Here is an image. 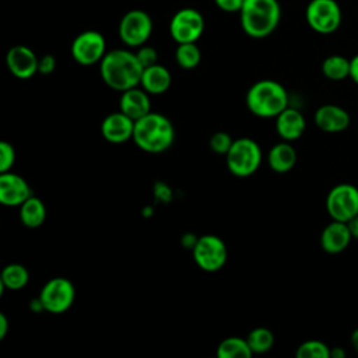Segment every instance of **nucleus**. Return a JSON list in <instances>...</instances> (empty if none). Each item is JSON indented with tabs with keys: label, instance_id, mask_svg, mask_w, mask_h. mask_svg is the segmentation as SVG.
I'll return each instance as SVG.
<instances>
[{
	"label": "nucleus",
	"instance_id": "obj_1",
	"mask_svg": "<svg viewBox=\"0 0 358 358\" xmlns=\"http://www.w3.org/2000/svg\"><path fill=\"white\" fill-rule=\"evenodd\" d=\"M144 67L136 53L124 49L106 52L99 62V71L103 83L115 91H126L140 85Z\"/></svg>",
	"mask_w": 358,
	"mask_h": 358
},
{
	"label": "nucleus",
	"instance_id": "obj_2",
	"mask_svg": "<svg viewBox=\"0 0 358 358\" xmlns=\"http://www.w3.org/2000/svg\"><path fill=\"white\" fill-rule=\"evenodd\" d=\"M173 124L162 113L150 112L134 122L133 141L145 152H164L173 144Z\"/></svg>",
	"mask_w": 358,
	"mask_h": 358
},
{
	"label": "nucleus",
	"instance_id": "obj_3",
	"mask_svg": "<svg viewBox=\"0 0 358 358\" xmlns=\"http://www.w3.org/2000/svg\"><path fill=\"white\" fill-rule=\"evenodd\" d=\"M241 27L252 38H266L275 31L281 18L277 0H245L239 11Z\"/></svg>",
	"mask_w": 358,
	"mask_h": 358
},
{
	"label": "nucleus",
	"instance_id": "obj_4",
	"mask_svg": "<svg viewBox=\"0 0 358 358\" xmlns=\"http://www.w3.org/2000/svg\"><path fill=\"white\" fill-rule=\"evenodd\" d=\"M246 106L255 116L277 117L288 108L287 90L274 80H260L248 90Z\"/></svg>",
	"mask_w": 358,
	"mask_h": 358
},
{
	"label": "nucleus",
	"instance_id": "obj_5",
	"mask_svg": "<svg viewBox=\"0 0 358 358\" xmlns=\"http://www.w3.org/2000/svg\"><path fill=\"white\" fill-rule=\"evenodd\" d=\"M260 145L248 137L234 140L229 151L225 154V161L229 172L239 178L253 175L262 164Z\"/></svg>",
	"mask_w": 358,
	"mask_h": 358
},
{
	"label": "nucleus",
	"instance_id": "obj_6",
	"mask_svg": "<svg viewBox=\"0 0 358 358\" xmlns=\"http://www.w3.org/2000/svg\"><path fill=\"white\" fill-rule=\"evenodd\" d=\"M308 25L317 34L327 35L341 25V8L336 0H310L305 11Z\"/></svg>",
	"mask_w": 358,
	"mask_h": 358
},
{
	"label": "nucleus",
	"instance_id": "obj_7",
	"mask_svg": "<svg viewBox=\"0 0 358 358\" xmlns=\"http://www.w3.org/2000/svg\"><path fill=\"white\" fill-rule=\"evenodd\" d=\"M196 264L207 273L218 271L227 263L228 252L225 242L217 235H203L192 249Z\"/></svg>",
	"mask_w": 358,
	"mask_h": 358
},
{
	"label": "nucleus",
	"instance_id": "obj_8",
	"mask_svg": "<svg viewBox=\"0 0 358 358\" xmlns=\"http://www.w3.org/2000/svg\"><path fill=\"white\" fill-rule=\"evenodd\" d=\"M38 296L46 312L59 315L70 309L73 305L76 288L70 280L64 277H55L42 287Z\"/></svg>",
	"mask_w": 358,
	"mask_h": 358
},
{
	"label": "nucleus",
	"instance_id": "obj_9",
	"mask_svg": "<svg viewBox=\"0 0 358 358\" xmlns=\"http://www.w3.org/2000/svg\"><path fill=\"white\" fill-rule=\"evenodd\" d=\"M326 210L336 221H350L358 214V189L350 183L336 185L326 197Z\"/></svg>",
	"mask_w": 358,
	"mask_h": 358
},
{
	"label": "nucleus",
	"instance_id": "obj_10",
	"mask_svg": "<svg viewBox=\"0 0 358 358\" xmlns=\"http://www.w3.org/2000/svg\"><path fill=\"white\" fill-rule=\"evenodd\" d=\"M119 38L130 48H140L152 32L151 17L143 10L127 11L119 22Z\"/></svg>",
	"mask_w": 358,
	"mask_h": 358
},
{
	"label": "nucleus",
	"instance_id": "obj_11",
	"mask_svg": "<svg viewBox=\"0 0 358 358\" xmlns=\"http://www.w3.org/2000/svg\"><path fill=\"white\" fill-rule=\"evenodd\" d=\"M204 31V18L194 8H182L173 14L169 22V34L176 43L196 42Z\"/></svg>",
	"mask_w": 358,
	"mask_h": 358
},
{
	"label": "nucleus",
	"instance_id": "obj_12",
	"mask_svg": "<svg viewBox=\"0 0 358 358\" xmlns=\"http://www.w3.org/2000/svg\"><path fill=\"white\" fill-rule=\"evenodd\" d=\"M106 53V42L98 31H84L78 34L71 43L73 59L83 66L99 63Z\"/></svg>",
	"mask_w": 358,
	"mask_h": 358
},
{
	"label": "nucleus",
	"instance_id": "obj_13",
	"mask_svg": "<svg viewBox=\"0 0 358 358\" xmlns=\"http://www.w3.org/2000/svg\"><path fill=\"white\" fill-rule=\"evenodd\" d=\"M39 59L32 49L24 45H15L8 49L6 55V64L8 71L21 80H28L38 73Z\"/></svg>",
	"mask_w": 358,
	"mask_h": 358
},
{
	"label": "nucleus",
	"instance_id": "obj_14",
	"mask_svg": "<svg viewBox=\"0 0 358 358\" xmlns=\"http://www.w3.org/2000/svg\"><path fill=\"white\" fill-rule=\"evenodd\" d=\"M31 196V187L22 176L11 171L0 173V203L3 206L20 207Z\"/></svg>",
	"mask_w": 358,
	"mask_h": 358
},
{
	"label": "nucleus",
	"instance_id": "obj_15",
	"mask_svg": "<svg viewBox=\"0 0 358 358\" xmlns=\"http://www.w3.org/2000/svg\"><path fill=\"white\" fill-rule=\"evenodd\" d=\"M133 131L134 120L120 110L109 113L101 123L102 137L112 144H120L133 138Z\"/></svg>",
	"mask_w": 358,
	"mask_h": 358
},
{
	"label": "nucleus",
	"instance_id": "obj_16",
	"mask_svg": "<svg viewBox=\"0 0 358 358\" xmlns=\"http://www.w3.org/2000/svg\"><path fill=\"white\" fill-rule=\"evenodd\" d=\"M351 123L348 112L337 105H322L315 112V124L326 133H340Z\"/></svg>",
	"mask_w": 358,
	"mask_h": 358
},
{
	"label": "nucleus",
	"instance_id": "obj_17",
	"mask_svg": "<svg viewBox=\"0 0 358 358\" xmlns=\"http://www.w3.org/2000/svg\"><path fill=\"white\" fill-rule=\"evenodd\" d=\"M351 239H352V235L350 232L347 222L333 220L322 231L320 246L324 252L330 255H336L345 250Z\"/></svg>",
	"mask_w": 358,
	"mask_h": 358
},
{
	"label": "nucleus",
	"instance_id": "obj_18",
	"mask_svg": "<svg viewBox=\"0 0 358 358\" xmlns=\"http://www.w3.org/2000/svg\"><path fill=\"white\" fill-rule=\"evenodd\" d=\"M150 94L143 88H130L122 92L119 101V110L131 117L134 122L151 112Z\"/></svg>",
	"mask_w": 358,
	"mask_h": 358
},
{
	"label": "nucleus",
	"instance_id": "obj_19",
	"mask_svg": "<svg viewBox=\"0 0 358 358\" xmlns=\"http://www.w3.org/2000/svg\"><path fill=\"white\" fill-rule=\"evenodd\" d=\"M305 127V117L298 109L288 106L275 117V130L284 141L298 140L303 134Z\"/></svg>",
	"mask_w": 358,
	"mask_h": 358
},
{
	"label": "nucleus",
	"instance_id": "obj_20",
	"mask_svg": "<svg viewBox=\"0 0 358 358\" xmlns=\"http://www.w3.org/2000/svg\"><path fill=\"white\" fill-rule=\"evenodd\" d=\"M171 83H172L171 73L168 71L166 67L158 63L150 67H145L143 70L141 80H140L141 88L152 95H159L166 92L171 87Z\"/></svg>",
	"mask_w": 358,
	"mask_h": 358
},
{
	"label": "nucleus",
	"instance_id": "obj_21",
	"mask_svg": "<svg viewBox=\"0 0 358 358\" xmlns=\"http://www.w3.org/2000/svg\"><path fill=\"white\" fill-rule=\"evenodd\" d=\"M267 161L274 172L285 173L294 168L296 162V151L288 141L277 143L270 148Z\"/></svg>",
	"mask_w": 358,
	"mask_h": 358
},
{
	"label": "nucleus",
	"instance_id": "obj_22",
	"mask_svg": "<svg viewBox=\"0 0 358 358\" xmlns=\"http://www.w3.org/2000/svg\"><path fill=\"white\" fill-rule=\"evenodd\" d=\"M46 218V207L43 201L36 197H28L20 206V220L27 228H38L45 222Z\"/></svg>",
	"mask_w": 358,
	"mask_h": 358
},
{
	"label": "nucleus",
	"instance_id": "obj_23",
	"mask_svg": "<svg viewBox=\"0 0 358 358\" xmlns=\"http://www.w3.org/2000/svg\"><path fill=\"white\" fill-rule=\"evenodd\" d=\"M29 281L28 270L18 263L7 264L0 275V289L7 288L11 291H17L24 288Z\"/></svg>",
	"mask_w": 358,
	"mask_h": 358
},
{
	"label": "nucleus",
	"instance_id": "obj_24",
	"mask_svg": "<svg viewBox=\"0 0 358 358\" xmlns=\"http://www.w3.org/2000/svg\"><path fill=\"white\" fill-rule=\"evenodd\" d=\"M253 355L246 338L228 337L217 347L218 358H250Z\"/></svg>",
	"mask_w": 358,
	"mask_h": 358
},
{
	"label": "nucleus",
	"instance_id": "obj_25",
	"mask_svg": "<svg viewBox=\"0 0 358 358\" xmlns=\"http://www.w3.org/2000/svg\"><path fill=\"white\" fill-rule=\"evenodd\" d=\"M322 73L331 81H341L350 77V60L340 55H331L323 60Z\"/></svg>",
	"mask_w": 358,
	"mask_h": 358
},
{
	"label": "nucleus",
	"instance_id": "obj_26",
	"mask_svg": "<svg viewBox=\"0 0 358 358\" xmlns=\"http://www.w3.org/2000/svg\"><path fill=\"white\" fill-rule=\"evenodd\" d=\"M175 59L182 69L192 70L199 66L201 60V52L196 42L178 43V48L175 50Z\"/></svg>",
	"mask_w": 358,
	"mask_h": 358
},
{
	"label": "nucleus",
	"instance_id": "obj_27",
	"mask_svg": "<svg viewBox=\"0 0 358 358\" xmlns=\"http://www.w3.org/2000/svg\"><path fill=\"white\" fill-rule=\"evenodd\" d=\"M246 340L253 354H264L271 350L274 344V334L267 327H255L249 331Z\"/></svg>",
	"mask_w": 358,
	"mask_h": 358
},
{
	"label": "nucleus",
	"instance_id": "obj_28",
	"mask_svg": "<svg viewBox=\"0 0 358 358\" xmlns=\"http://www.w3.org/2000/svg\"><path fill=\"white\" fill-rule=\"evenodd\" d=\"M296 358H329L330 348L319 340H308L299 344L295 352Z\"/></svg>",
	"mask_w": 358,
	"mask_h": 358
},
{
	"label": "nucleus",
	"instance_id": "obj_29",
	"mask_svg": "<svg viewBox=\"0 0 358 358\" xmlns=\"http://www.w3.org/2000/svg\"><path fill=\"white\" fill-rule=\"evenodd\" d=\"M234 140L232 137L227 133V131H217L214 133L211 137H210V148L215 152V154H220V155H225L231 145H232Z\"/></svg>",
	"mask_w": 358,
	"mask_h": 358
},
{
	"label": "nucleus",
	"instance_id": "obj_30",
	"mask_svg": "<svg viewBox=\"0 0 358 358\" xmlns=\"http://www.w3.org/2000/svg\"><path fill=\"white\" fill-rule=\"evenodd\" d=\"M15 162V150L8 141H0V173L11 171Z\"/></svg>",
	"mask_w": 358,
	"mask_h": 358
},
{
	"label": "nucleus",
	"instance_id": "obj_31",
	"mask_svg": "<svg viewBox=\"0 0 358 358\" xmlns=\"http://www.w3.org/2000/svg\"><path fill=\"white\" fill-rule=\"evenodd\" d=\"M136 56H137L140 64H141L144 69H145V67H150V66H152V64H155L157 60H158V53H157V50H155L154 48L145 46V45H141V46L138 48V50L136 52Z\"/></svg>",
	"mask_w": 358,
	"mask_h": 358
},
{
	"label": "nucleus",
	"instance_id": "obj_32",
	"mask_svg": "<svg viewBox=\"0 0 358 358\" xmlns=\"http://www.w3.org/2000/svg\"><path fill=\"white\" fill-rule=\"evenodd\" d=\"M56 69V59L52 55H45L38 62V73L50 74Z\"/></svg>",
	"mask_w": 358,
	"mask_h": 358
},
{
	"label": "nucleus",
	"instance_id": "obj_33",
	"mask_svg": "<svg viewBox=\"0 0 358 358\" xmlns=\"http://www.w3.org/2000/svg\"><path fill=\"white\" fill-rule=\"evenodd\" d=\"M245 0H214L215 6L225 11V13H235V11H241L242 6H243Z\"/></svg>",
	"mask_w": 358,
	"mask_h": 358
},
{
	"label": "nucleus",
	"instance_id": "obj_34",
	"mask_svg": "<svg viewBox=\"0 0 358 358\" xmlns=\"http://www.w3.org/2000/svg\"><path fill=\"white\" fill-rule=\"evenodd\" d=\"M350 77L354 83L358 84V55L350 60Z\"/></svg>",
	"mask_w": 358,
	"mask_h": 358
},
{
	"label": "nucleus",
	"instance_id": "obj_35",
	"mask_svg": "<svg viewBox=\"0 0 358 358\" xmlns=\"http://www.w3.org/2000/svg\"><path fill=\"white\" fill-rule=\"evenodd\" d=\"M347 225L350 228V232L354 239H358V214L352 217L350 221H347Z\"/></svg>",
	"mask_w": 358,
	"mask_h": 358
},
{
	"label": "nucleus",
	"instance_id": "obj_36",
	"mask_svg": "<svg viewBox=\"0 0 358 358\" xmlns=\"http://www.w3.org/2000/svg\"><path fill=\"white\" fill-rule=\"evenodd\" d=\"M8 331V320L4 313H0V338H4Z\"/></svg>",
	"mask_w": 358,
	"mask_h": 358
},
{
	"label": "nucleus",
	"instance_id": "obj_37",
	"mask_svg": "<svg viewBox=\"0 0 358 358\" xmlns=\"http://www.w3.org/2000/svg\"><path fill=\"white\" fill-rule=\"evenodd\" d=\"M29 309H31V310H34L35 313H41V312H43V310H45V308H43V305H42V302H41L39 296H38V298H35V299H32V301L29 302Z\"/></svg>",
	"mask_w": 358,
	"mask_h": 358
},
{
	"label": "nucleus",
	"instance_id": "obj_38",
	"mask_svg": "<svg viewBox=\"0 0 358 358\" xmlns=\"http://www.w3.org/2000/svg\"><path fill=\"white\" fill-rule=\"evenodd\" d=\"M330 357L331 358H344L345 352L341 347H333V348H330Z\"/></svg>",
	"mask_w": 358,
	"mask_h": 358
},
{
	"label": "nucleus",
	"instance_id": "obj_39",
	"mask_svg": "<svg viewBox=\"0 0 358 358\" xmlns=\"http://www.w3.org/2000/svg\"><path fill=\"white\" fill-rule=\"evenodd\" d=\"M351 344H352L354 350L358 352V329H355L351 334Z\"/></svg>",
	"mask_w": 358,
	"mask_h": 358
}]
</instances>
